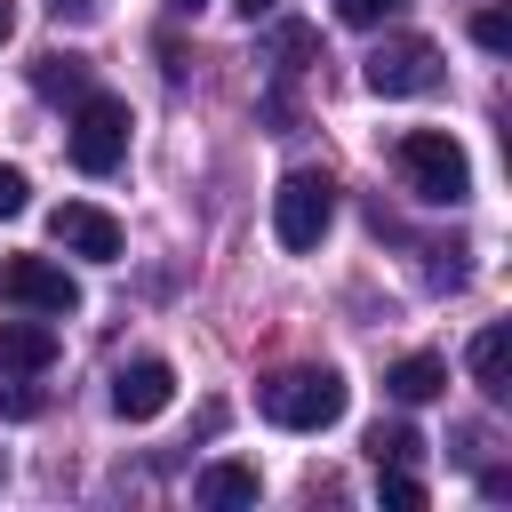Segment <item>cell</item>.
Returning a JSON list of instances; mask_svg holds the SVG:
<instances>
[{
    "mask_svg": "<svg viewBox=\"0 0 512 512\" xmlns=\"http://www.w3.org/2000/svg\"><path fill=\"white\" fill-rule=\"evenodd\" d=\"M392 160H400V176H408V192L424 208H464L472 200V160H464V144L448 128H408L392 144Z\"/></svg>",
    "mask_w": 512,
    "mask_h": 512,
    "instance_id": "6da1fadb",
    "label": "cell"
},
{
    "mask_svg": "<svg viewBox=\"0 0 512 512\" xmlns=\"http://www.w3.org/2000/svg\"><path fill=\"white\" fill-rule=\"evenodd\" d=\"M344 400H352V384H344L336 368H280V376L264 384V416H272L280 432H328V424L344 416Z\"/></svg>",
    "mask_w": 512,
    "mask_h": 512,
    "instance_id": "7a4b0ae2",
    "label": "cell"
},
{
    "mask_svg": "<svg viewBox=\"0 0 512 512\" xmlns=\"http://www.w3.org/2000/svg\"><path fill=\"white\" fill-rule=\"evenodd\" d=\"M328 224H336V184L320 168H288L280 192H272V240L304 256V248L328 240Z\"/></svg>",
    "mask_w": 512,
    "mask_h": 512,
    "instance_id": "3957f363",
    "label": "cell"
},
{
    "mask_svg": "<svg viewBox=\"0 0 512 512\" xmlns=\"http://www.w3.org/2000/svg\"><path fill=\"white\" fill-rule=\"evenodd\" d=\"M120 160H128V104L104 96V88H88L72 104V168L80 176H112Z\"/></svg>",
    "mask_w": 512,
    "mask_h": 512,
    "instance_id": "277c9868",
    "label": "cell"
},
{
    "mask_svg": "<svg viewBox=\"0 0 512 512\" xmlns=\"http://www.w3.org/2000/svg\"><path fill=\"white\" fill-rule=\"evenodd\" d=\"M368 88L376 96H432L440 88V48L424 32H392L368 48Z\"/></svg>",
    "mask_w": 512,
    "mask_h": 512,
    "instance_id": "5b68a950",
    "label": "cell"
},
{
    "mask_svg": "<svg viewBox=\"0 0 512 512\" xmlns=\"http://www.w3.org/2000/svg\"><path fill=\"white\" fill-rule=\"evenodd\" d=\"M0 296L24 304V312H80V280L48 256H8L0 264Z\"/></svg>",
    "mask_w": 512,
    "mask_h": 512,
    "instance_id": "8992f818",
    "label": "cell"
},
{
    "mask_svg": "<svg viewBox=\"0 0 512 512\" xmlns=\"http://www.w3.org/2000/svg\"><path fill=\"white\" fill-rule=\"evenodd\" d=\"M168 400H176V368H168V360L144 352V360H128V368H112V408H120L128 424H152Z\"/></svg>",
    "mask_w": 512,
    "mask_h": 512,
    "instance_id": "52a82bcc",
    "label": "cell"
},
{
    "mask_svg": "<svg viewBox=\"0 0 512 512\" xmlns=\"http://www.w3.org/2000/svg\"><path fill=\"white\" fill-rule=\"evenodd\" d=\"M48 232H56V248H72V256H96V264L120 256V224H112L96 200H64V208L48 216Z\"/></svg>",
    "mask_w": 512,
    "mask_h": 512,
    "instance_id": "ba28073f",
    "label": "cell"
},
{
    "mask_svg": "<svg viewBox=\"0 0 512 512\" xmlns=\"http://www.w3.org/2000/svg\"><path fill=\"white\" fill-rule=\"evenodd\" d=\"M40 368H56V328L0 320V376H40Z\"/></svg>",
    "mask_w": 512,
    "mask_h": 512,
    "instance_id": "9c48e42d",
    "label": "cell"
},
{
    "mask_svg": "<svg viewBox=\"0 0 512 512\" xmlns=\"http://www.w3.org/2000/svg\"><path fill=\"white\" fill-rule=\"evenodd\" d=\"M32 88H40L48 104H80V96L96 88V72H88V56H72V48H48V56H32Z\"/></svg>",
    "mask_w": 512,
    "mask_h": 512,
    "instance_id": "30bf717a",
    "label": "cell"
},
{
    "mask_svg": "<svg viewBox=\"0 0 512 512\" xmlns=\"http://www.w3.org/2000/svg\"><path fill=\"white\" fill-rule=\"evenodd\" d=\"M384 392H392V400H408V408H424V400H440V392H448V360H440V352H408V360H392V368H384Z\"/></svg>",
    "mask_w": 512,
    "mask_h": 512,
    "instance_id": "8fae6325",
    "label": "cell"
},
{
    "mask_svg": "<svg viewBox=\"0 0 512 512\" xmlns=\"http://www.w3.org/2000/svg\"><path fill=\"white\" fill-rule=\"evenodd\" d=\"M192 496H200V504H216V512H240V504H256V464H240V456H216V464H200Z\"/></svg>",
    "mask_w": 512,
    "mask_h": 512,
    "instance_id": "7c38bea8",
    "label": "cell"
},
{
    "mask_svg": "<svg viewBox=\"0 0 512 512\" xmlns=\"http://www.w3.org/2000/svg\"><path fill=\"white\" fill-rule=\"evenodd\" d=\"M464 360H472V384L488 400H512V328H480Z\"/></svg>",
    "mask_w": 512,
    "mask_h": 512,
    "instance_id": "4fadbf2b",
    "label": "cell"
},
{
    "mask_svg": "<svg viewBox=\"0 0 512 512\" xmlns=\"http://www.w3.org/2000/svg\"><path fill=\"white\" fill-rule=\"evenodd\" d=\"M272 56H280V72H304V64L320 56V32H312V24H280V32H272Z\"/></svg>",
    "mask_w": 512,
    "mask_h": 512,
    "instance_id": "5bb4252c",
    "label": "cell"
},
{
    "mask_svg": "<svg viewBox=\"0 0 512 512\" xmlns=\"http://www.w3.org/2000/svg\"><path fill=\"white\" fill-rule=\"evenodd\" d=\"M416 448H424L416 424H376V432H368V456H376V464H408Z\"/></svg>",
    "mask_w": 512,
    "mask_h": 512,
    "instance_id": "9a60e30c",
    "label": "cell"
},
{
    "mask_svg": "<svg viewBox=\"0 0 512 512\" xmlns=\"http://www.w3.org/2000/svg\"><path fill=\"white\" fill-rule=\"evenodd\" d=\"M376 472H384V504L392 512H424V480H408L400 464H376Z\"/></svg>",
    "mask_w": 512,
    "mask_h": 512,
    "instance_id": "2e32d148",
    "label": "cell"
},
{
    "mask_svg": "<svg viewBox=\"0 0 512 512\" xmlns=\"http://www.w3.org/2000/svg\"><path fill=\"white\" fill-rule=\"evenodd\" d=\"M472 40H480L488 56H504V48H512V16H504V8H480V16H472Z\"/></svg>",
    "mask_w": 512,
    "mask_h": 512,
    "instance_id": "e0dca14e",
    "label": "cell"
},
{
    "mask_svg": "<svg viewBox=\"0 0 512 512\" xmlns=\"http://www.w3.org/2000/svg\"><path fill=\"white\" fill-rule=\"evenodd\" d=\"M400 8H408V0H336V16H344V24H360V32H368V24H392Z\"/></svg>",
    "mask_w": 512,
    "mask_h": 512,
    "instance_id": "ac0fdd59",
    "label": "cell"
},
{
    "mask_svg": "<svg viewBox=\"0 0 512 512\" xmlns=\"http://www.w3.org/2000/svg\"><path fill=\"white\" fill-rule=\"evenodd\" d=\"M0 416H40V392H24L16 376H0Z\"/></svg>",
    "mask_w": 512,
    "mask_h": 512,
    "instance_id": "d6986e66",
    "label": "cell"
},
{
    "mask_svg": "<svg viewBox=\"0 0 512 512\" xmlns=\"http://www.w3.org/2000/svg\"><path fill=\"white\" fill-rule=\"evenodd\" d=\"M24 192H32V184H24V168H0V216H16V208H24Z\"/></svg>",
    "mask_w": 512,
    "mask_h": 512,
    "instance_id": "ffe728a7",
    "label": "cell"
},
{
    "mask_svg": "<svg viewBox=\"0 0 512 512\" xmlns=\"http://www.w3.org/2000/svg\"><path fill=\"white\" fill-rule=\"evenodd\" d=\"M232 8H240V16H248V24H256V16H272V8H280V0H232Z\"/></svg>",
    "mask_w": 512,
    "mask_h": 512,
    "instance_id": "44dd1931",
    "label": "cell"
},
{
    "mask_svg": "<svg viewBox=\"0 0 512 512\" xmlns=\"http://www.w3.org/2000/svg\"><path fill=\"white\" fill-rule=\"evenodd\" d=\"M48 8H56V16H88L96 0H48Z\"/></svg>",
    "mask_w": 512,
    "mask_h": 512,
    "instance_id": "7402d4cb",
    "label": "cell"
},
{
    "mask_svg": "<svg viewBox=\"0 0 512 512\" xmlns=\"http://www.w3.org/2000/svg\"><path fill=\"white\" fill-rule=\"evenodd\" d=\"M8 32H16V0H0V40H8Z\"/></svg>",
    "mask_w": 512,
    "mask_h": 512,
    "instance_id": "603a6c76",
    "label": "cell"
},
{
    "mask_svg": "<svg viewBox=\"0 0 512 512\" xmlns=\"http://www.w3.org/2000/svg\"><path fill=\"white\" fill-rule=\"evenodd\" d=\"M168 8H184V16H192V8H200V0H168Z\"/></svg>",
    "mask_w": 512,
    "mask_h": 512,
    "instance_id": "cb8c5ba5",
    "label": "cell"
}]
</instances>
